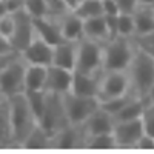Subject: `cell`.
Returning <instances> with one entry per match:
<instances>
[{
	"label": "cell",
	"instance_id": "obj_1",
	"mask_svg": "<svg viewBox=\"0 0 154 154\" xmlns=\"http://www.w3.org/2000/svg\"><path fill=\"white\" fill-rule=\"evenodd\" d=\"M8 99V108H9V117L12 125V134H14L16 145H22L25 139L29 136V133L38 125L34 111L31 109L26 96L19 94Z\"/></svg>",
	"mask_w": 154,
	"mask_h": 154
},
{
	"label": "cell",
	"instance_id": "obj_2",
	"mask_svg": "<svg viewBox=\"0 0 154 154\" xmlns=\"http://www.w3.org/2000/svg\"><path fill=\"white\" fill-rule=\"evenodd\" d=\"M103 71H126L136 53L130 37H112L103 42Z\"/></svg>",
	"mask_w": 154,
	"mask_h": 154
},
{
	"label": "cell",
	"instance_id": "obj_3",
	"mask_svg": "<svg viewBox=\"0 0 154 154\" xmlns=\"http://www.w3.org/2000/svg\"><path fill=\"white\" fill-rule=\"evenodd\" d=\"M126 72L130 77L133 91L145 99L148 89L154 83V59L145 54L143 51H140L139 48H136L134 57Z\"/></svg>",
	"mask_w": 154,
	"mask_h": 154
},
{
	"label": "cell",
	"instance_id": "obj_4",
	"mask_svg": "<svg viewBox=\"0 0 154 154\" xmlns=\"http://www.w3.org/2000/svg\"><path fill=\"white\" fill-rule=\"evenodd\" d=\"M89 74L103 72V45L91 38H82L77 42L75 69Z\"/></svg>",
	"mask_w": 154,
	"mask_h": 154
},
{
	"label": "cell",
	"instance_id": "obj_5",
	"mask_svg": "<svg viewBox=\"0 0 154 154\" xmlns=\"http://www.w3.org/2000/svg\"><path fill=\"white\" fill-rule=\"evenodd\" d=\"M43 130L51 136L54 137L56 134H59L62 130H65L66 126L71 125L68 114L63 105V99L60 94H51L48 93V100H46V106L45 111L42 114L40 120H38Z\"/></svg>",
	"mask_w": 154,
	"mask_h": 154
},
{
	"label": "cell",
	"instance_id": "obj_6",
	"mask_svg": "<svg viewBox=\"0 0 154 154\" xmlns=\"http://www.w3.org/2000/svg\"><path fill=\"white\" fill-rule=\"evenodd\" d=\"M28 63L20 56L2 66L0 72V89L2 97H14L25 93V74Z\"/></svg>",
	"mask_w": 154,
	"mask_h": 154
},
{
	"label": "cell",
	"instance_id": "obj_7",
	"mask_svg": "<svg viewBox=\"0 0 154 154\" xmlns=\"http://www.w3.org/2000/svg\"><path fill=\"white\" fill-rule=\"evenodd\" d=\"M62 99L68 119L72 125H83L89 119V116L100 108L99 97H86L74 93H66L62 96Z\"/></svg>",
	"mask_w": 154,
	"mask_h": 154
},
{
	"label": "cell",
	"instance_id": "obj_8",
	"mask_svg": "<svg viewBox=\"0 0 154 154\" xmlns=\"http://www.w3.org/2000/svg\"><path fill=\"white\" fill-rule=\"evenodd\" d=\"M131 82L126 71H103L100 77L99 100L106 102L131 91Z\"/></svg>",
	"mask_w": 154,
	"mask_h": 154
},
{
	"label": "cell",
	"instance_id": "obj_9",
	"mask_svg": "<svg viewBox=\"0 0 154 154\" xmlns=\"http://www.w3.org/2000/svg\"><path fill=\"white\" fill-rule=\"evenodd\" d=\"M14 16V32L9 38L11 45L17 51H22L26 48L34 38H35V29H34V17L26 11V8L22 6L17 11L12 12Z\"/></svg>",
	"mask_w": 154,
	"mask_h": 154
},
{
	"label": "cell",
	"instance_id": "obj_10",
	"mask_svg": "<svg viewBox=\"0 0 154 154\" xmlns=\"http://www.w3.org/2000/svg\"><path fill=\"white\" fill-rule=\"evenodd\" d=\"M112 134L116 143L120 148H136L137 142L145 134V128L140 119H130V120H116Z\"/></svg>",
	"mask_w": 154,
	"mask_h": 154
},
{
	"label": "cell",
	"instance_id": "obj_11",
	"mask_svg": "<svg viewBox=\"0 0 154 154\" xmlns=\"http://www.w3.org/2000/svg\"><path fill=\"white\" fill-rule=\"evenodd\" d=\"M22 57L28 65L51 66L54 57V45L45 42L43 38L35 37L34 40L22 51Z\"/></svg>",
	"mask_w": 154,
	"mask_h": 154
},
{
	"label": "cell",
	"instance_id": "obj_12",
	"mask_svg": "<svg viewBox=\"0 0 154 154\" xmlns=\"http://www.w3.org/2000/svg\"><path fill=\"white\" fill-rule=\"evenodd\" d=\"M72 74H74V71L60 68L56 65L48 66L45 91L51 93V94H60V96L69 93L71 83H72Z\"/></svg>",
	"mask_w": 154,
	"mask_h": 154
},
{
	"label": "cell",
	"instance_id": "obj_13",
	"mask_svg": "<svg viewBox=\"0 0 154 154\" xmlns=\"http://www.w3.org/2000/svg\"><path fill=\"white\" fill-rule=\"evenodd\" d=\"M34 29H35V37H40L45 42L54 46L65 40L62 34L60 19L51 17V16L34 17Z\"/></svg>",
	"mask_w": 154,
	"mask_h": 154
},
{
	"label": "cell",
	"instance_id": "obj_14",
	"mask_svg": "<svg viewBox=\"0 0 154 154\" xmlns=\"http://www.w3.org/2000/svg\"><path fill=\"white\" fill-rule=\"evenodd\" d=\"M100 77H102V72L89 74V72H82V71H74L69 93L86 96V97H99Z\"/></svg>",
	"mask_w": 154,
	"mask_h": 154
},
{
	"label": "cell",
	"instance_id": "obj_15",
	"mask_svg": "<svg viewBox=\"0 0 154 154\" xmlns=\"http://www.w3.org/2000/svg\"><path fill=\"white\" fill-rule=\"evenodd\" d=\"M86 133L82 125H69L65 130H62L59 134L53 137V146L59 148H75L86 145Z\"/></svg>",
	"mask_w": 154,
	"mask_h": 154
},
{
	"label": "cell",
	"instance_id": "obj_16",
	"mask_svg": "<svg viewBox=\"0 0 154 154\" xmlns=\"http://www.w3.org/2000/svg\"><path fill=\"white\" fill-rule=\"evenodd\" d=\"M114 123H116L114 116L100 106L96 112L89 116V119L82 126L86 136H94V134H102V133H112Z\"/></svg>",
	"mask_w": 154,
	"mask_h": 154
},
{
	"label": "cell",
	"instance_id": "obj_17",
	"mask_svg": "<svg viewBox=\"0 0 154 154\" xmlns=\"http://www.w3.org/2000/svg\"><path fill=\"white\" fill-rule=\"evenodd\" d=\"M75 59H77V43L75 42L63 40L54 46L53 65L74 71L75 69Z\"/></svg>",
	"mask_w": 154,
	"mask_h": 154
},
{
	"label": "cell",
	"instance_id": "obj_18",
	"mask_svg": "<svg viewBox=\"0 0 154 154\" xmlns=\"http://www.w3.org/2000/svg\"><path fill=\"white\" fill-rule=\"evenodd\" d=\"M60 26H62V34L63 38L68 42H80L85 38V28H83V20L74 14V12H68L60 19Z\"/></svg>",
	"mask_w": 154,
	"mask_h": 154
},
{
	"label": "cell",
	"instance_id": "obj_19",
	"mask_svg": "<svg viewBox=\"0 0 154 154\" xmlns=\"http://www.w3.org/2000/svg\"><path fill=\"white\" fill-rule=\"evenodd\" d=\"M83 28H85V38H91V40H96L100 43L111 38L108 19L105 16L83 20Z\"/></svg>",
	"mask_w": 154,
	"mask_h": 154
},
{
	"label": "cell",
	"instance_id": "obj_20",
	"mask_svg": "<svg viewBox=\"0 0 154 154\" xmlns=\"http://www.w3.org/2000/svg\"><path fill=\"white\" fill-rule=\"evenodd\" d=\"M48 66L28 65L25 74V93L28 91H45Z\"/></svg>",
	"mask_w": 154,
	"mask_h": 154
},
{
	"label": "cell",
	"instance_id": "obj_21",
	"mask_svg": "<svg viewBox=\"0 0 154 154\" xmlns=\"http://www.w3.org/2000/svg\"><path fill=\"white\" fill-rule=\"evenodd\" d=\"M133 17H134L136 35H143L154 31V8L152 6H139L133 12Z\"/></svg>",
	"mask_w": 154,
	"mask_h": 154
},
{
	"label": "cell",
	"instance_id": "obj_22",
	"mask_svg": "<svg viewBox=\"0 0 154 154\" xmlns=\"http://www.w3.org/2000/svg\"><path fill=\"white\" fill-rule=\"evenodd\" d=\"M72 12L79 16L82 20H88V19L105 16V12H103V2H102V0H82V3L77 6Z\"/></svg>",
	"mask_w": 154,
	"mask_h": 154
},
{
	"label": "cell",
	"instance_id": "obj_23",
	"mask_svg": "<svg viewBox=\"0 0 154 154\" xmlns=\"http://www.w3.org/2000/svg\"><path fill=\"white\" fill-rule=\"evenodd\" d=\"M25 148H46L53 146V137H51L40 125H37L34 130L29 133V136L25 139V142L22 143Z\"/></svg>",
	"mask_w": 154,
	"mask_h": 154
},
{
	"label": "cell",
	"instance_id": "obj_24",
	"mask_svg": "<svg viewBox=\"0 0 154 154\" xmlns=\"http://www.w3.org/2000/svg\"><path fill=\"white\" fill-rule=\"evenodd\" d=\"M0 130H2V145H16L14 142V134H12V125L9 117V108H8V99L2 97V123H0Z\"/></svg>",
	"mask_w": 154,
	"mask_h": 154
},
{
	"label": "cell",
	"instance_id": "obj_25",
	"mask_svg": "<svg viewBox=\"0 0 154 154\" xmlns=\"http://www.w3.org/2000/svg\"><path fill=\"white\" fill-rule=\"evenodd\" d=\"M88 148H96V149H109L116 148V139L112 133H102V134H94V136H88L86 139V145Z\"/></svg>",
	"mask_w": 154,
	"mask_h": 154
},
{
	"label": "cell",
	"instance_id": "obj_26",
	"mask_svg": "<svg viewBox=\"0 0 154 154\" xmlns=\"http://www.w3.org/2000/svg\"><path fill=\"white\" fill-rule=\"evenodd\" d=\"M28 99V103L31 106V109L34 111L37 120H40L42 114L45 111V106H46V100H48V93L46 91H28L25 93Z\"/></svg>",
	"mask_w": 154,
	"mask_h": 154
},
{
	"label": "cell",
	"instance_id": "obj_27",
	"mask_svg": "<svg viewBox=\"0 0 154 154\" xmlns=\"http://www.w3.org/2000/svg\"><path fill=\"white\" fill-rule=\"evenodd\" d=\"M133 40H134L136 48H139L140 51H143L145 54L154 59V31L143 35H136L133 37Z\"/></svg>",
	"mask_w": 154,
	"mask_h": 154
},
{
	"label": "cell",
	"instance_id": "obj_28",
	"mask_svg": "<svg viewBox=\"0 0 154 154\" xmlns=\"http://www.w3.org/2000/svg\"><path fill=\"white\" fill-rule=\"evenodd\" d=\"M45 5H46V9H48V16L51 17H56V19H62L65 14H68V12H71L65 2L63 0H43Z\"/></svg>",
	"mask_w": 154,
	"mask_h": 154
},
{
	"label": "cell",
	"instance_id": "obj_29",
	"mask_svg": "<svg viewBox=\"0 0 154 154\" xmlns=\"http://www.w3.org/2000/svg\"><path fill=\"white\" fill-rule=\"evenodd\" d=\"M23 6L32 17H45L48 16V9L43 0H23Z\"/></svg>",
	"mask_w": 154,
	"mask_h": 154
},
{
	"label": "cell",
	"instance_id": "obj_30",
	"mask_svg": "<svg viewBox=\"0 0 154 154\" xmlns=\"http://www.w3.org/2000/svg\"><path fill=\"white\" fill-rule=\"evenodd\" d=\"M142 123L145 128V133L149 136H154V103L145 102V108L142 114Z\"/></svg>",
	"mask_w": 154,
	"mask_h": 154
},
{
	"label": "cell",
	"instance_id": "obj_31",
	"mask_svg": "<svg viewBox=\"0 0 154 154\" xmlns=\"http://www.w3.org/2000/svg\"><path fill=\"white\" fill-rule=\"evenodd\" d=\"M14 16L12 12H5L2 14V19H0V34H2V38H9L12 37V32H14Z\"/></svg>",
	"mask_w": 154,
	"mask_h": 154
},
{
	"label": "cell",
	"instance_id": "obj_32",
	"mask_svg": "<svg viewBox=\"0 0 154 154\" xmlns=\"http://www.w3.org/2000/svg\"><path fill=\"white\" fill-rule=\"evenodd\" d=\"M114 2L117 3L120 12H130V14H133L139 8V0H114Z\"/></svg>",
	"mask_w": 154,
	"mask_h": 154
},
{
	"label": "cell",
	"instance_id": "obj_33",
	"mask_svg": "<svg viewBox=\"0 0 154 154\" xmlns=\"http://www.w3.org/2000/svg\"><path fill=\"white\" fill-rule=\"evenodd\" d=\"M103 2V12L106 17H116L120 14V9L114 0H102Z\"/></svg>",
	"mask_w": 154,
	"mask_h": 154
},
{
	"label": "cell",
	"instance_id": "obj_34",
	"mask_svg": "<svg viewBox=\"0 0 154 154\" xmlns=\"http://www.w3.org/2000/svg\"><path fill=\"white\" fill-rule=\"evenodd\" d=\"M136 148H139V149H154V136H149V134L145 133L137 142Z\"/></svg>",
	"mask_w": 154,
	"mask_h": 154
},
{
	"label": "cell",
	"instance_id": "obj_35",
	"mask_svg": "<svg viewBox=\"0 0 154 154\" xmlns=\"http://www.w3.org/2000/svg\"><path fill=\"white\" fill-rule=\"evenodd\" d=\"M63 2H65V5H66V8L69 11H74L77 6L82 3V0H63Z\"/></svg>",
	"mask_w": 154,
	"mask_h": 154
},
{
	"label": "cell",
	"instance_id": "obj_36",
	"mask_svg": "<svg viewBox=\"0 0 154 154\" xmlns=\"http://www.w3.org/2000/svg\"><path fill=\"white\" fill-rule=\"evenodd\" d=\"M145 102L154 103V83H152V86L148 89V93H146V96H145Z\"/></svg>",
	"mask_w": 154,
	"mask_h": 154
},
{
	"label": "cell",
	"instance_id": "obj_37",
	"mask_svg": "<svg viewBox=\"0 0 154 154\" xmlns=\"http://www.w3.org/2000/svg\"><path fill=\"white\" fill-rule=\"evenodd\" d=\"M139 6H152L154 8V0H139Z\"/></svg>",
	"mask_w": 154,
	"mask_h": 154
}]
</instances>
